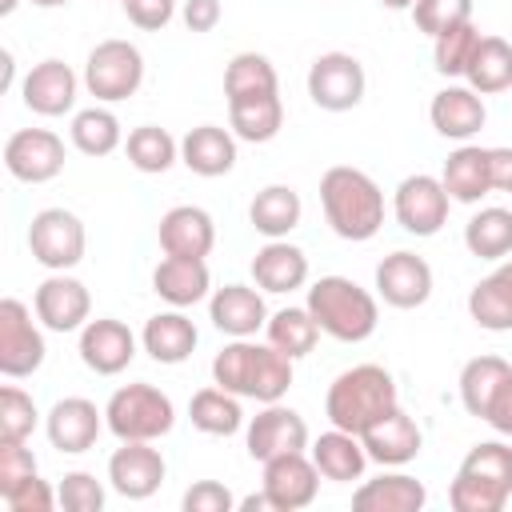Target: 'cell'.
<instances>
[{"label":"cell","mask_w":512,"mask_h":512,"mask_svg":"<svg viewBox=\"0 0 512 512\" xmlns=\"http://www.w3.org/2000/svg\"><path fill=\"white\" fill-rule=\"evenodd\" d=\"M464 84L480 96H496L512 88V44L504 36H480L472 60L464 68Z\"/></svg>","instance_id":"38"},{"label":"cell","mask_w":512,"mask_h":512,"mask_svg":"<svg viewBox=\"0 0 512 512\" xmlns=\"http://www.w3.org/2000/svg\"><path fill=\"white\" fill-rule=\"evenodd\" d=\"M36 424H40L36 400L20 384H4L0 388V440H28Z\"/></svg>","instance_id":"44"},{"label":"cell","mask_w":512,"mask_h":512,"mask_svg":"<svg viewBox=\"0 0 512 512\" xmlns=\"http://www.w3.org/2000/svg\"><path fill=\"white\" fill-rule=\"evenodd\" d=\"M84 88L96 96V104H120L140 92L144 84V52L132 40H100L84 60Z\"/></svg>","instance_id":"7"},{"label":"cell","mask_w":512,"mask_h":512,"mask_svg":"<svg viewBox=\"0 0 512 512\" xmlns=\"http://www.w3.org/2000/svg\"><path fill=\"white\" fill-rule=\"evenodd\" d=\"M120 8L128 16V24H136L140 32H160L176 16V0H124Z\"/></svg>","instance_id":"50"},{"label":"cell","mask_w":512,"mask_h":512,"mask_svg":"<svg viewBox=\"0 0 512 512\" xmlns=\"http://www.w3.org/2000/svg\"><path fill=\"white\" fill-rule=\"evenodd\" d=\"M300 216H304V200L292 184H268L248 204V224L264 240H284L300 224Z\"/></svg>","instance_id":"33"},{"label":"cell","mask_w":512,"mask_h":512,"mask_svg":"<svg viewBox=\"0 0 512 512\" xmlns=\"http://www.w3.org/2000/svg\"><path fill=\"white\" fill-rule=\"evenodd\" d=\"M440 180L452 196V204H480L492 192V168H488V148L480 144H460L456 152H448Z\"/></svg>","instance_id":"32"},{"label":"cell","mask_w":512,"mask_h":512,"mask_svg":"<svg viewBox=\"0 0 512 512\" xmlns=\"http://www.w3.org/2000/svg\"><path fill=\"white\" fill-rule=\"evenodd\" d=\"M180 16H184V28L188 32H212L220 24L224 8H220V0H184Z\"/></svg>","instance_id":"51"},{"label":"cell","mask_w":512,"mask_h":512,"mask_svg":"<svg viewBox=\"0 0 512 512\" xmlns=\"http://www.w3.org/2000/svg\"><path fill=\"white\" fill-rule=\"evenodd\" d=\"M0 64H4V88H12V80H16V60H12V52H8V48L0 52Z\"/></svg>","instance_id":"55"},{"label":"cell","mask_w":512,"mask_h":512,"mask_svg":"<svg viewBox=\"0 0 512 512\" xmlns=\"http://www.w3.org/2000/svg\"><path fill=\"white\" fill-rule=\"evenodd\" d=\"M68 140L80 156H112L120 144H124V128H120V116L108 108V104H92V108H80L72 112V124H68Z\"/></svg>","instance_id":"35"},{"label":"cell","mask_w":512,"mask_h":512,"mask_svg":"<svg viewBox=\"0 0 512 512\" xmlns=\"http://www.w3.org/2000/svg\"><path fill=\"white\" fill-rule=\"evenodd\" d=\"M228 128L244 144H268V140H276L280 128H284V100H280V92L228 100Z\"/></svg>","instance_id":"34"},{"label":"cell","mask_w":512,"mask_h":512,"mask_svg":"<svg viewBox=\"0 0 512 512\" xmlns=\"http://www.w3.org/2000/svg\"><path fill=\"white\" fill-rule=\"evenodd\" d=\"M308 456L312 464L320 468L324 480L332 484H352L364 476V468L372 464L368 452H364V440L356 432H344V428H328L320 432L312 444H308Z\"/></svg>","instance_id":"30"},{"label":"cell","mask_w":512,"mask_h":512,"mask_svg":"<svg viewBox=\"0 0 512 512\" xmlns=\"http://www.w3.org/2000/svg\"><path fill=\"white\" fill-rule=\"evenodd\" d=\"M20 8V0H0V16H12Z\"/></svg>","instance_id":"58"},{"label":"cell","mask_w":512,"mask_h":512,"mask_svg":"<svg viewBox=\"0 0 512 512\" xmlns=\"http://www.w3.org/2000/svg\"><path fill=\"white\" fill-rule=\"evenodd\" d=\"M152 292L168 304V308H192L200 300L212 296V272L208 260H192V256H164L152 268Z\"/></svg>","instance_id":"26"},{"label":"cell","mask_w":512,"mask_h":512,"mask_svg":"<svg viewBox=\"0 0 512 512\" xmlns=\"http://www.w3.org/2000/svg\"><path fill=\"white\" fill-rule=\"evenodd\" d=\"M180 164L192 176H204V180L228 176L236 168V132L232 128H220V124H196V128H188L184 140H180Z\"/></svg>","instance_id":"25"},{"label":"cell","mask_w":512,"mask_h":512,"mask_svg":"<svg viewBox=\"0 0 512 512\" xmlns=\"http://www.w3.org/2000/svg\"><path fill=\"white\" fill-rule=\"evenodd\" d=\"M168 476L164 452L152 448V440H120V448L108 456V488L124 500H148L160 492Z\"/></svg>","instance_id":"13"},{"label":"cell","mask_w":512,"mask_h":512,"mask_svg":"<svg viewBox=\"0 0 512 512\" xmlns=\"http://www.w3.org/2000/svg\"><path fill=\"white\" fill-rule=\"evenodd\" d=\"M120 4H124V0H120Z\"/></svg>","instance_id":"59"},{"label":"cell","mask_w":512,"mask_h":512,"mask_svg":"<svg viewBox=\"0 0 512 512\" xmlns=\"http://www.w3.org/2000/svg\"><path fill=\"white\" fill-rule=\"evenodd\" d=\"M136 344L140 340H136V332L124 320L96 316V320H88L80 328L76 352H80V360H84L88 372H96V376H120L136 360Z\"/></svg>","instance_id":"17"},{"label":"cell","mask_w":512,"mask_h":512,"mask_svg":"<svg viewBox=\"0 0 512 512\" xmlns=\"http://www.w3.org/2000/svg\"><path fill=\"white\" fill-rule=\"evenodd\" d=\"M32 308L48 332H80L92 320V292L84 288V280L68 272H52L36 284Z\"/></svg>","instance_id":"15"},{"label":"cell","mask_w":512,"mask_h":512,"mask_svg":"<svg viewBox=\"0 0 512 512\" xmlns=\"http://www.w3.org/2000/svg\"><path fill=\"white\" fill-rule=\"evenodd\" d=\"M124 156H128V164H132L136 172L160 176V172H168V168L180 160V140H176L168 128H160V124H140V128L128 132Z\"/></svg>","instance_id":"41"},{"label":"cell","mask_w":512,"mask_h":512,"mask_svg":"<svg viewBox=\"0 0 512 512\" xmlns=\"http://www.w3.org/2000/svg\"><path fill=\"white\" fill-rule=\"evenodd\" d=\"M428 120H432L436 136L456 140V144H468L488 124V108H484V96L476 88H468V84H444L432 96V104H428Z\"/></svg>","instance_id":"23"},{"label":"cell","mask_w":512,"mask_h":512,"mask_svg":"<svg viewBox=\"0 0 512 512\" xmlns=\"http://www.w3.org/2000/svg\"><path fill=\"white\" fill-rule=\"evenodd\" d=\"M396 404H400L396 380L380 364H352L324 392V416H328V424L332 428H344V432H356V436L368 424H376L384 412H392Z\"/></svg>","instance_id":"3"},{"label":"cell","mask_w":512,"mask_h":512,"mask_svg":"<svg viewBox=\"0 0 512 512\" xmlns=\"http://www.w3.org/2000/svg\"><path fill=\"white\" fill-rule=\"evenodd\" d=\"M464 248L476 260H508L512 256V208L488 204L480 212H472V220L464 224Z\"/></svg>","instance_id":"39"},{"label":"cell","mask_w":512,"mask_h":512,"mask_svg":"<svg viewBox=\"0 0 512 512\" xmlns=\"http://www.w3.org/2000/svg\"><path fill=\"white\" fill-rule=\"evenodd\" d=\"M264 92H280L276 64L264 52H236L224 68V100H244Z\"/></svg>","instance_id":"42"},{"label":"cell","mask_w":512,"mask_h":512,"mask_svg":"<svg viewBox=\"0 0 512 512\" xmlns=\"http://www.w3.org/2000/svg\"><path fill=\"white\" fill-rule=\"evenodd\" d=\"M56 496H60V508H64V512H100L104 500H108V488H104L92 472L76 468V472H64V476H60Z\"/></svg>","instance_id":"46"},{"label":"cell","mask_w":512,"mask_h":512,"mask_svg":"<svg viewBox=\"0 0 512 512\" xmlns=\"http://www.w3.org/2000/svg\"><path fill=\"white\" fill-rule=\"evenodd\" d=\"M36 308H28L16 296L0 300V372L8 380H24L40 372L48 344H44V324L32 320Z\"/></svg>","instance_id":"9"},{"label":"cell","mask_w":512,"mask_h":512,"mask_svg":"<svg viewBox=\"0 0 512 512\" xmlns=\"http://www.w3.org/2000/svg\"><path fill=\"white\" fill-rule=\"evenodd\" d=\"M488 168H492V192H512V148H488Z\"/></svg>","instance_id":"53"},{"label":"cell","mask_w":512,"mask_h":512,"mask_svg":"<svg viewBox=\"0 0 512 512\" xmlns=\"http://www.w3.org/2000/svg\"><path fill=\"white\" fill-rule=\"evenodd\" d=\"M484 424H488L492 432H500V436H512V376H508L504 388L496 392V400H492Z\"/></svg>","instance_id":"52"},{"label":"cell","mask_w":512,"mask_h":512,"mask_svg":"<svg viewBox=\"0 0 512 512\" xmlns=\"http://www.w3.org/2000/svg\"><path fill=\"white\" fill-rule=\"evenodd\" d=\"M424 504H428V488L408 472H380L372 480H360L352 492L356 512H420Z\"/></svg>","instance_id":"28"},{"label":"cell","mask_w":512,"mask_h":512,"mask_svg":"<svg viewBox=\"0 0 512 512\" xmlns=\"http://www.w3.org/2000/svg\"><path fill=\"white\" fill-rule=\"evenodd\" d=\"M508 500H512V444L504 440L472 444L448 484L452 512H504Z\"/></svg>","instance_id":"5"},{"label":"cell","mask_w":512,"mask_h":512,"mask_svg":"<svg viewBox=\"0 0 512 512\" xmlns=\"http://www.w3.org/2000/svg\"><path fill=\"white\" fill-rule=\"evenodd\" d=\"M412 20H416V32L436 40L440 32L472 20V0H416L412 4Z\"/></svg>","instance_id":"45"},{"label":"cell","mask_w":512,"mask_h":512,"mask_svg":"<svg viewBox=\"0 0 512 512\" xmlns=\"http://www.w3.org/2000/svg\"><path fill=\"white\" fill-rule=\"evenodd\" d=\"M360 440H364L368 460L380 464V468H404V464H412V460L420 456V448H424L420 424H416L400 404H396L392 412H384L376 424H368V428L360 432Z\"/></svg>","instance_id":"21"},{"label":"cell","mask_w":512,"mask_h":512,"mask_svg":"<svg viewBox=\"0 0 512 512\" xmlns=\"http://www.w3.org/2000/svg\"><path fill=\"white\" fill-rule=\"evenodd\" d=\"M80 84H84V80L72 72V64L48 56V60H40V64H32V68L24 72V80H20V100H24L28 112L52 120V116H64V112L76 108Z\"/></svg>","instance_id":"20"},{"label":"cell","mask_w":512,"mask_h":512,"mask_svg":"<svg viewBox=\"0 0 512 512\" xmlns=\"http://www.w3.org/2000/svg\"><path fill=\"white\" fill-rule=\"evenodd\" d=\"M200 344L196 324L184 316V308H168L144 320L140 328V348L156 360V364H184Z\"/></svg>","instance_id":"29"},{"label":"cell","mask_w":512,"mask_h":512,"mask_svg":"<svg viewBox=\"0 0 512 512\" xmlns=\"http://www.w3.org/2000/svg\"><path fill=\"white\" fill-rule=\"evenodd\" d=\"M4 500V508L8 512H52L56 504H60V496H56V488L36 472V476H28V480H20L12 492H4L0 496Z\"/></svg>","instance_id":"47"},{"label":"cell","mask_w":512,"mask_h":512,"mask_svg":"<svg viewBox=\"0 0 512 512\" xmlns=\"http://www.w3.org/2000/svg\"><path fill=\"white\" fill-rule=\"evenodd\" d=\"M508 376H512V364L504 356H472L460 368V404H464V412L484 420Z\"/></svg>","instance_id":"37"},{"label":"cell","mask_w":512,"mask_h":512,"mask_svg":"<svg viewBox=\"0 0 512 512\" xmlns=\"http://www.w3.org/2000/svg\"><path fill=\"white\" fill-rule=\"evenodd\" d=\"M248 268H252V280H256L260 292L284 296V292H296V288L308 284V256L288 236L284 240H268L264 248H256Z\"/></svg>","instance_id":"27"},{"label":"cell","mask_w":512,"mask_h":512,"mask_svg":"<svg viewBox=\"0 0 512 512\" xmlns=\"http://www.w3.org/2000/svg\"><path fill=\"white\" fill-rule=\"evenodd\" d=\"M476 40H480V28H476L472 20H468V24H456V28H448V32H440V36L432 40V68H436L440 76H448V80H452V76H464Z\"/></svg>","instance_id":"43"},{"label":"cell","mask_w":512,"mask_h":512,"mask_svg":"<svg viewBox=\"0 0 512 512\" xmlns=\"http://www.w3.org/2000/svg\"><path fill=\"white\" fill-rule=\"evenodd\" d=\"M448 208H452V196H448L444 180L432 176V172H412L392 192V216H396V224L408 236H420V240L436 236L448 224Z\"/></svg>","instance_id":"10"},{"label":"cell","mask_w":512,"mask_h":512,"mask_svg":"<svg viewBox=\"0 0 512 512\" xmlns=\"http://www.w3.org/2000/svg\"><path fill=\"white\" fill-rule=\"evenodd\" d=\"M308 312L316 316L320 332L340 344H360L380 324V296L360 288L352 276H320L308 288Z\"/></svg>","instance_id":"4"},{"label":"cell","mask_w":512,"mask_h":512,"mask_svg":"<svg viewBox=\"0 0 512 512\" xmlns=\"http://www.w3.org/2000/svg\"><path fill=\"white\" fill-rule=\"evenodd\" d=\"M264 340H268L272 348H280L288 360H300V356H308V352L316 348L320 324H316V316L308 312V304H288V308H280V312L268 316Z\"/></svg>","instance_id":"40"},{"label":"cell","mask_w":512,"mask_h":512,"mask_svg":"<svg viewBox=\"0 0 512 512\" xmlns=\"http://www.w3.org/2000/svg\"><path fill=\"white\" fill-rule=\"evenodd\" d=\"M292 364L280 348H272L268 340H228L216 356H212V384L236 392L240 400H256V404H276L288 396L292 388Z\"/></svg>","instance_id":"1"},{"label":"cell","mask_w":512,"mask_h":512,"mask_svg":"<svg viewBox=\"0 0 512 512\" xmlns=\"http://www.w3.org/2000/svg\"><path fill=\"white\" fill-rule=\"evenodd\" d=\"M320 208L328 228L348 244H364L384 228V192L352 164H332L320 176Z\"/></svg>","instance_id":"2"},{"label":"cell","mask_w":512,"mask_h":512,"mask_svg":"<svg viewBox=\"0 0 512 512\" xmlns=\"http://www.w3.org/2000/svg\"><path fill=\"white\" fill-rule=\"evenodd\" d=\"M180 508H184V512H232V508H236V496H232V488L220 484V480H196V484L184 492Z\"/></svg>","instance_id":"49"},{"label":"cell","mask_w":512,"mask_h":512,"mask_svg":"<svg viewBox=\"0 0 512 512\" xmlns=\"http://www.w3.org/2000/svg\"><path fill=\"white\" fill-rule=\"evenodd\" d=\"M28 476H36V456L28 440H0V496L12 492Z\"/></svg>","instance_id":"48"},{"label":"cell","mask_w":512,"mask_h":512,"mask_svg":"<svg viewBox=\"0 0 512 512\" xmlns=\"http://www.w3.org/2000/svg\"><path fill=\"white\" fill-rule=\"evenodd\" d=\"M156 240L164 256H192V260H208L216 248V220L208 216V208L200 204H176L160 216L156 224Z\"/></svg>","instance_id":"22"},{"label":"cell","mask_w":512,"mask_h":512,"mask_svg":"<svg viewBox=\"0 0 512 512\" xmlns=\"http://www.w3.org/2000/svg\"><path fill=\"white\" fill-rule=\"evenodd\" d=\"M28 4H36V8H68L72 0H28Z\"/></svg>","instance_id":"57"},{"label":"cell","mask_w":512,"mask_h":512,"mask_svg":"<svg viewBox=\"0 0 512 512\" xmlns=\"http://www.w3.org/2000/svg\"><path fill=\"white\" fill-rule=\"evenodd\" d=\"M68 152L52 128H16L4 140V168L20 184H48L64 172Z\"/></svg>","instance_id":"12"},{"label":"cell","mask_w":512,"mask_h":512,"mask_svg":"<svg viewBox=\"0 0 512 512\" xmlns=\"http://www.w3.org/2000/svg\"><path fill=\"white\" fill-rule=\"evenodd\" d=\"M320 468L312 464L308 452H284V456H272L264 460V492L272 500L276 512H300L316 500L320 492Z\"/></svg>","instance_id":"19"},{"label":"cell","mask_w":512,"mask_h":512,"mask_svg":"<svg viewBox=\"0 0 512 512\" xmlns=\"http://www.w3.org/2000/svg\"><path fill=\"white\" fill-rule=\"evenodd\" d=\"M368 92L364 64L352 52H320L308 64V96L320 112H352Z\"/></svg>","instance_id":"11"},{"label":"cell","mask_w":512,"mask_h":512,"mask_svg":"<svg viewBox=\"0 0 512 512\" xmlns=\"http://www.w3.org/2000/svg\"><path fill=\"white\" fill-rule=\"evenodd\" d=\"M88 232L84 220L68 208H40L28 224V252L48 272H72L84 260Z\"/></svg>","instance_id":"8"},{"label":"cell","mask_w":512,"mask_h":512,"mask_svg":"<svg viewBox=\"0 0 512 512\" xmlns=\"http://www.w3.org/2000/svg\"><path fill=\"white\" fill-rule=\"evenodd\" d=\"M376 296L388 304V308H400V312H412L420 304H428L432 296V264L416 252H388L380 264H376Z\"/></svg>","instance_id":"18"},{"label":"cell","mask_w":512,"mask_h":512,"mask_svg":"<svg viewBox=\"0 0 512 512\" xmlns=\"http://www.w3.org/2000/svg\"><path fill=\"white\" fill-rule=\"evenodd\" d=\"M380 8H388V12H412V4L416 0H376Z\"/></svg>","instance_id":"56"},{"label":"cell","mask_w":512,"mask_h":512,"mask_svg":"<svg viewBox=\"0 0 512 512\" xmlns=\"http://www.w3.org/2000/svg\"><path fill=\"white\" fill-rule=\"evenodd\" d=\"M236 508H240V512H276L264 488H260V492H252V496H244V500H236Z\"/></svg>","instance_id":"54"},{"label":"cell","mask_w":512,"mask_h":512,"mask_svg":"<svg viewBox=\"0 0 512 512\" xmlns=\"http://www.w3.org/2000/svg\"><path fill=\"white\" fill-rule=\"evenodd\" d=\"M104 428V408H96L88 396H64L44 412V436L60 456H80L96 448Z\"/></svg>","instance_id":"16"},{"label":"cell","mask_w":512,"mask_h":512,"mask_svg":"<svg viewBox=\"0 0 512 512\" xmlns=\"http://www.w3.org/2000/svg\"><path fill=\"white\" fill-rule=\"evenodd\" d=\"M268 304H264V292L252 288V284H224V288H212L208 296V320L216 332L240 340V336H256L264 324H268Z\"/></svg>","instance_id":"24"},{"label":"cell","mask_w":512,"mask_h":512,"mask_svg":"<svg viewBox=\"0 0 512 512\" xmlns=\"http://www.w3.org/2000/svg\"><path fill=\"white\" fill-rule=\"evenodd\" d=\"M104 424L116 440H164L176 428V404L148 380L120 384L104 404Z\"/></svg>","instance_id":"6"},{"label":"cell","mask_w":512,"mask_h":512,"mask_svg":"<svg viewBox=\"0 0 512 512\" xmlns=\"http://www.w3.org/2000/svg\"><path fill=\"white\" fill-rule=\"evenodd\" d=\"M468 316L484 332H512V256L496 260V268L472 284Z\"/></svg>","instance_id":"31"},{"label":"cell","mask_w":512,"mask_h":512,"mask_svg":"<svg viewBox=\"0 0 512 512\" xmlns=\"http://www.w3.org/2000/svg\"><path fill=\"white\" fill-rule=\"evenodd\" d=\"M188 420L204 436H236L244 428V408H240V396L236 392H228L220 384H208V388L192 392Z\"/></svg>","instance_id":"36"},{"label":"cell","mask_w":512,"mask_h":512,"mask_svg":"<svg viewBox=\"0 0 512 512\" xmlns=\"http://www.w3.org/2000/svg\"><path fill=\"white\" fill-rule=\"evenodd\" d=\"M308 424L296 408L288 404H264L248 424H244V448L252 460H272V456H284V452H308Z\"/></svg>","instance_id":"14"}]
</instances>
